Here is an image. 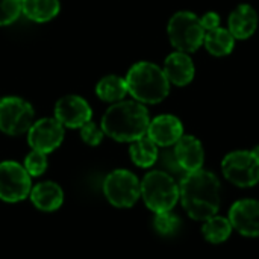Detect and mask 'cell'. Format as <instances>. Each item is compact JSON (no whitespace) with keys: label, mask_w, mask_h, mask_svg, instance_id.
Here are the masks:
<instances>
[{"label":"cell","mask_w":259,"mask_h":259,"mask_svg":"<svg viewBox=\"0 0 259 259\" xmlns=\"http://www.w3.org/2000/svg\"><path fill=\"white\" fill-rule=\"evenodd\" d=\"M30 200L32 203L44 212L56 211L64 202V191L62 188L52 181L39 182L30 190Z\"/></svg>","instance_id":"17"},{"label":"cell","mask_w":259,"mask_h":259,"mask_svg":"<svg viewBox=\"0 0 259 259\" xmlns=\"http://www.w3.org/2000/svg\"><path fill=\"white\" fill-rule=\"evenodd\" d=\"M200 24L205 29V32L220 27V15L217 12H206L200 17Z\"/></svg>","instance_id":"28"},{"label":"cell","mask_w":259,"mask_h":259,"mask_svg":"<svg viewBox=\"0 0 259 259\" xmlns=\"http://www.w3.org/2000/svg\"><path fill=\"white\" fill-rule=\"evenodd\" d=\"M127 93L143 105L162 102L170 93V82L161 67L149 61L134 64L126 74Z\"/></svg>","instance_id":"3"},{"label":"cell","mask_w":259,"mask_h":259,"mask_svg":"<svg viewBox=\"0 0 259 259\" xmlns=\"http://www.w3.org/2000/svg\"><path fill=\"white\" fill-rule=\"evenodd\" d=\"M222 171L237 187H255L259 182V158L252 150L231 152L222 162Z\"/></svg>","instance_id":"8"},{"label":"cell","mask_w":259,"mask_h":259,"mask_svg":"<svg viewBox=\"0 0 259 259\" xmlns=\"http://www.w3.org/2000/svg\"><path fill=\"white\" fill-rule=\"evenodd\" d=\"M21 15V0H0V27L9 26Z\"/></svg>","instance_id":"25"},{"label":"cell","mask_w":259,"mask_h":259,"mask_svg":"<svg viewBox=\"0 0 259 259\" xmlns=\"http://www.w3.org/2000/svg\"><path fill=\"white\" fill-rule=\"evenodd\" d=\"M203 46L214 56H226L234 50L235 38L228 29L217 27V29L205 32Z\"/></svg>","instance_id":"21"},{"label":"cell","mask_w":259,"mask_h":259,"mask_svg":"<svg viewBox=\"0 0 259 259\" xmlns=\"http://www.w3.org/2000/svg\"><path fill=\"white\" fill-rule=\"evenodd\" d=\"M153 225H155V229L164 235V237H168V235H173L175 232H178L179 229V219L171 214V211L168 212H159L155 215V220H153Z\"/></svg>","instance_id":"24"},{"label":"cell","mask_w":259,"mask_h":259,"mask_svg":"<svg viewBox=\"0 0 259 259\" xmlns=\"http://www.w3.org/2000/svg\"><path fill=\"white\" fill-rule=\"evenodd\" d=\"M232 229L234 228H232L229 219L214 215V217L205 220V225L202 226V234L206 241H209L212 244H220V243H225L231 237Z\"/></svg>","instance_id":"22"},{"label":"cell","mask_w":259,"mask_h":259,"mask_svg":"<svg viewBox=\"0 0 259 259\" xmlns=\"http://www.w3.org/2000/svg\"><path fill=\"white\" fill-rule=\"evenodd\" d=\"M150 117L147 108L137 100L112 103L102 117L105 135L118 143H134L147 135Z\"/></svg>","instance_id":"2"},{"label":"cell","mask_w":259,"mask_h":259,"mask_svg":"<svg viewBox=\"0 0 259 259\" xmlns=\"http://www.w3.org/2000/svg\"><path fill=\"white\" fill-rule=\"evenodd\" d=\"M167 33L171 46L184 53H193L200 49L205 38V29L200 24V18L190 11L176 12L168 21Z\"/></svg>","instance_id":"5"},{"label":"cell","mask_w":259,"mask_h":259,"mask_svg":"<svg viewBox=\"0 0 259 259\" xmlns=\"http://www.w3.org/2000/svg\"><path fill=\"white\" fill-rule=\"evenodd\" d=\"M35 121L33 106L17 96L0 99V132L12 137L27 134Z\"/></svg>","instance_id":"6"},{"label":"cell","mask_w":259,"mask_h":259,"mask_svg":"<svg viewBox=\"0 0 259 259\" xmlns=\"http://www.w3.org/2000/svg\"><path fill=\"white\" fill-rule=\"evenodd\" d=\"M175 156L185 173L200 170L205 161V152L200 140L193 135H182L175 144Z\"/></svg>","instance_id":"14"},{"label":"cell","mask_w":259,"mask_h":259,"mask_svg":"<svg viewBox=\"0 0 259 259\" xmlns=\"http://www.w3.org/2000/svg\"><path fill=\"white\" fill-rule=\"evenodd\" d=\"M65 135V127L55 117H44L35 120L27 131V143L32 150L42 152L46 155L56 150Z\"/></svg>","instance_id":"10"},{"label":"cell","mask_w":259,"mask_h":259,"mask_svg":"<svg viewBox=\"0 0 259 259\" xmlns=\"http://www.w3.org/2000/svg\"><path fill=\"white\" fill-rule=\"evenodd\" d=\"M184 135V126L181 120L170 114H162L150 120L147 137L158 147H170L175 146L181 137Z\"/></svg>","instance_id":"13"},{"label":"cell","mask_w":259,"mask_h":259,"mask_svg":"<svg viewBox=\"0 0 259 259\" xmlns=\"http://www.w3.org/2000/svg\"><path fill=\"white\" fill-rule=\"evenodd\" d=\"M96 94L100 100L108 103H117L124 100L127 93L126 79L117 74H108L102 77L96 85Z\"/></svg>","instance_id":"19"},{"label":"cell","mask_w":259,"mask_h":259,"mask_svg":"<svg viewBox=\"0 0 259 259\" xmlns=\"http://www.w3.org/2000/svg\"><path fill=\"white\" fill-rule=\"evenodd\" d=\"M61 11V0H21V14L33 23H47Z\"/></svg>","instance_id":"18"},{"label":"cell","mask_w":259,"mask_h":259,"mask_svg":"<svg viewBox=\"0 0 259 259\" xmlns=\"http://www.w3.org/2000/svg\"><path fill=\"white\" fill-rule=\"evenodd\" d=\"M228 24V30L235 39H247L256 32L258 14L250 5H240L231 12Z\"/></svg>","instance_id":"16"},{"label":"cell","mask_w":259,"mask_h":259,"mask_svg":"<svg viewBox=\"0 0 259 259\" xmlns=\"http://www.w3.org/2000/svg\"><path fill=\"white\" fill-rule=\"evenodd\" d=\"M103 193L114 206L131 208L141 196V182L132 171L118 168L105 178Z\"/></svg>","instance_id":"7"},{"label":"cell","mask_w":259,"mask_h":259,"mask_svg":"<svg viewBox=\"0 0 259 259\" xmlns=\"http://www.w3.org/2000/svg\"><path fill=\"white\" fill-rule=\"evenodd\" d=\"M53 117L64 127L80 129L85 123L93 120V109L83 97L77 94H68L56 102Z\"/></svg>","instance_id":"11"},{"label":"cell","mask_w":259,"mask_h":259,"mask_svg":"<svg viewBox=\"0 0 259 259\" xmlns=\"http://www.w3.org/2000/svg\"><path fill=\"white\" fill-rule=\"evenodd\" d=\"M158 159H161V162H162V165H164V168H165L164 171L168 173L170 176H173V175L184 176V175H185V171L181 168V165H179V162H178V159H176L173 150L164 152V155H162V156H158Z\"/></svg>","instance_id":"27"},{"label":"cell","mask_w":259,"mask_h":259,"mask_svg":"<svg viewBox=\"0 0 259 259\" xmlns=\"http://www.w3.org/2000/svg\"><path fill=\"white\" fill-rule=\"evenodd\" d=\"M220 181L206 170L185 173L179 184V199L184 209L196 222H205L217 215L222 203Z\"/></svg>","instance_id":"1"},{"label":"cell","mask_w":259,"mask_h":259,"mask_svg":"<svg viewBox=\"0 0 259 259\" xmlns=\"http://www.w3.org/2000/svg\"><path fill=\"white\" fill-rule=\"evenodd\" d=\"M229 222L243 237H259V200L243 199L235 202L229 209Z\"/></svg>","instance_id":"12"},{"label":"cell","mask_w":259,"mask_h":259,"mask_svg":"<svg viewBox=\"0 0 259 259\" xmlns=\"http://www.w3.org/2000/svg\"><path fill=\"white\" fill-rule=\"evenodd\" d=\"M80 138L83 143H87L88 146H99L102 141H103V137H105V132L102 129V126H97L93 120L85 123L80 129Z\"/></svg>","instance_id":"26"},{"label":"cell","mask_w":259,"mask_h":259,"mask_svg":"<svg viewBox=\"0 0 259 259\" xmlns=\"http://www.w3.org/2000/svg\"><path fill=\"white\" fill-rule=\"evenodd\" d=\"M24 168L26 171L30 175V178H36L41 176L46 170H47V155L38 150H32L30 153H27V156L24 158Z\"/></svg>","instance_id":"23"},{"label":"cell","mask_w":259,"mask_h":259,"mask_svg":"<svg viewBox=\"0 0 259 259\" xmlns=\"http://www.w3.org/2000/svg\"><path fill=\"white\" fill-rule=\"evenodd\" d=\"M32 190L30 175L15 161L0 162V200L17 203L24 200Z\"/></svg>","instance_id":"9"},{"label":"cell","mask_w":259,"mask_h":259,"mask_svg":"<svg viewBox=\"0 0 259 259\" xmlns=\"http://www.w3.org/2000/svg\"><path fill=\"white\" fill-rule=\"evenodd\" d=\"M162 70L170 85H176V87H185L191 83V80L194 79V73H196L194 64L191 58L188 56V53L178 52V50L170 53L165 58Z\"/></svg>","instance_id":"15"},{"label":"cell","mask_w":259,"mask_h":259,"mask_svg":"<svg viewBox=\"0 0 259 259\" xmlns=\"http://www.w3.org/2000/svg\"><path fill=\"white\" fill-rule=\"evenodd\" d=\"M129 155L135 165L141 168H149L158 161L159 152H158V146L147 135H144L140 140L131 143Z\"/></svg>","instance_id":"20"},{"label":"cell","mask_w":259,"mask_h":259,"mask_svg":"<svg viewBox=\"0 0 259 259\" xmlns=\"http://www.w3.org/2000/svg\"><path fill=\"white\" fill-rule=\"evenodd\" d=\"M141 197L155 214L168 212L179 200V185L168 173L153 170L141 181Z\"/></svg>","instance_id":"4"}]
</instances>
